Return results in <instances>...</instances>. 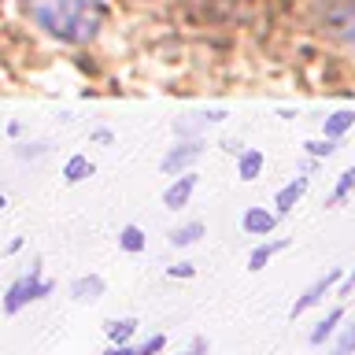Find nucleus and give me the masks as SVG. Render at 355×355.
<instances>
[{"instance_id":"obj_1","label":"nucleus","mask_w":355,"mask_h":355,"mask_svg":"<svg viewBox=\"0 0 355 355\" xmlns=\"http://www.w3.org/2000/svg\"><path fill=\"white\" fill-rule=\"evenodd\" d=\"M22 15L63 44H89L104 26L100 0H19Z\"/></svg>"},{"instance_id":"obj_2","label":"nucleus","mask_w":355,"mask_h":355,"mask_svg":"<svg viewBox=\"0 0 355 355\" xmlns=\"http://www.w3.org/2000/svg\"><path fill=\"white\" fill-rule=\"evenodd\" d=\"M315 22L322 33L355 52V0H315Z\"/></svg>"},{"instance_id":"obj_3","label":"nucleus","mask_w":355,"mask_h":355,"mask_svg":"<svg viewBox=\"0 0 355 355\" xmlns=\"http://www.w3.org/2000/svg\"><path fill=\"white\" fill-rule=\"evenodd\" d=\"M49 293H52V282L44 277L41 259H37L26 274L15 277V282L8 285V293H4V315H19L26 304H33V300H44Z\"/></svg>"},{"instance_id":"obj_4","label":"nucleus","mask_w":355,"mask_h":355,"mask_svg":"<svg viewBox=\"0 0 355 355\" xmlns=\"http://www.w3.org/2000/svg\"><path fill=\"white\" fill-rule=\"evenodd\" d=\"M200 155H204V141H200V137H196V141H178L174 148L163 155V163H159V166H163V174L178 178V174H185L189 166L200 159Z\"/></svg>"},{"instance_id":"obj_5","label":"nucleus","mask_w":355,"mask_h":355,"mask_svg":"<svg viewBox=\"0 0 355 355\" xmlns=\"http://www.w3.org/2000/svg\"><path fill=\"white\" fill-rule=\"evenodd\" d=\"M337 282H344V270H340V266H333L329 274H322L318 282H315V285H311V288H307L304 296L296 300V304H293V311H288V315H293V318H300V315H304V311L318 307L322 300H326V296L333 293V285H337Z\"/></svg>"},{"instance_id":"obj_6","label":"nucleus","mask_w":355,"mask_h":355,"mask_svg":"<svg viewBox=\"0 0 355 355\" xmlns=\"http://www.w3.org/2000/svg\"><path fill=\"white\" fill-rule=\"evenodd\" d=\"M196 178L200 174H193V171H185V174H178L171 185L163 189V207H171V211H182L189 200H193V193H196Z\"/></svg>"},{"instance_id":"obj_7","label":"nucleus","mask_w":355,"mask_h":355,"mask_svg":"<svg viewBox=\"0 0 355 355\" xmlns=\"http://www.w3.org/2000/svg\"><path fill=\"white\" fill-rule=\"evenodd\" d=\"M244 233H252V237H266V233H274L277 226V211H266V207H248L241 218Z\"/></svg>"},{"instance_id":"obj_8","label":"nucleus","mask_w":355,"mask_h":355,"mask_svg":"<svg viewBox=\"0 0 355 355\" xmlns=\"http://www.w3.org/2000/svg\"><path fill=\"white\" fill-rule=\"evenodd\" d=\"M307 185H311V182H307L304 174H300V178H293L288 185L277 189V196H274V211H277V215H288V211H293V207L300 204V200H304Z\"/></svg>"},{"instance_id":"obj_9","label":"nucleus","mask_w":355,"mask_h":355,"mask_svg":"<svg viewBox=\"0 0 355 355\" xmlns=\"http://www.w3.org/2000/svg\"><path fill=\"white\" fill-rule=\"evenodd\" d=\"M104 277L100 274H82V277H74L71 282V296L78 300V304H93V300L104 296Z\"/></svg>"},{"instance_id":"obj_10","label":"nucleus","mask_w":355,"mask_h":355,"mask_svg":"<svg viewBox=\"0 0 355 355\" xmlns=\"http://www.w3.org/2000/svg\"><path fill=\"white\" fill-rule=\"evenodd\" d=\"M263 166H266V155L259 148H244L237 155V178L241 182H255V178L263 174Z\"/></svg>"},{"instance_id":"obj_11","label":"nucleus","mask_w":355,"mask_h":355,"mask_svg":"<svg viewBox=\"0 0 355 355\" xmlns=\"http://www.w3.org/2000/svg\"><path fill=\"white\" fill-rule=\"evenodd\" d=\"M340 322H344V307H333L329 315L322 318L315 329H311V337H307V340L315 344V348H322V344H326L329 337H337V326H340Z\"/></svg>"},{"instance_id":"obj_12","label":"nucleus","mask_w":355,"mask_h":355,"mask_svg":"<svg viewBox=\"0 0 355 355\" xmlns=\"http://www.w3.org/2000/svg\"><path fill=\"white\" fill-rule=\"evenodd\" d=\"M93 159L89 155H71V159L63 163V182L67 185H78V182H85V178H93Z\"/></svg>"},{"instance_id":"obj_13","label":"nucleus","mask_w":355,"mask_h":355,"mask_svg":"<svg viewBox=\"0 0 355 355\" xmlns=\"http://www.w3.org/2000/svg\"><path fill=\"white\" fill-rule=\"evenodd\" d=\"M352 126H355V111L344 107V111H333V115L322 122V133H326V137H333V141H340Z\"/></svg>"},{"instance_id":"obj_14","label":"nucleus","mask_w":355,"mask_h":355,"mask_svg":"<svg viewBox=\"0 0 355 355\" xmlns=\"http://www.w3.org/2000/svg\"><path fill=\"white\" fill-rule=\"evenodd\" d=\"M204 233H207L204 222H185V226H174L171 233H166V241H171L174 248H189V244H196Z\"/></svg>"},{"instance_id":"obj_15","label":"nucleus","mask_w":355,"mask_h":355,"mask_svg":"<svg viewBox=\"0 0 355 355\" xmlns=\"http://www.w3.org/2000/svg\"><path fill=\"white\" fill-rule=\"evenodd\" d=\"M137 326H141L137 318H107L104 322V333H107L111 344H130V337L137 333Z\"/></svg>"},{"instance_id":"obj_16","label":"nucleus","mask_w":355,"mask_h":355,"mask_svg":"<svg viewBox=\"0 0 355 355\" xmlns=\"http://www.w3.org/2000/svg\"><path fill=\"white\" fill-rule=\"evenodd\" d=\"M285 248H288V241H285V237H277V241H266V244H259V248H255V252L248 255V270H263V266L270 263L277 252H285Z\"/></svg>"},{"instance_id":"obj_17","label":"nucleus","mask_w":355,"mask_h":355,"mask_svg":"<svg viewBox=\"0 0 355 355\" xmlns=\"http://www.w3.org/2000/svg\"><path fill=\"white\" fill-rule=\"evenodd\" d=\"M352 193H355V163H352L348 171L340 174V182H337V189H333V193H329L326 207H337V204H344V200H348Z\"/></svg>"},{"instance_id":"obj_18","label":"nucleus","mask_w":355,"mask_h":355,"mask_svg":"<svg viewBox=\"0 0 355 355\" xmlns=\"http://www.w3.org/2000/svg\"><path fill=\"white\" fill-rule=\"evenodd\" d=\"M119 248L130 252V255L144 252V233H141V226H122V230H119Z\"/></svg>"},{"instance_id":"obj_19","label":"nucleus","mask_w":355,"mask_h":355,"mask_svg":"<svg viewBox=\"0 0 355 355\" xmlns=\"http://www.w3.org/2000/svg\"><path fill=\"white\" fill-rule=\"evenodd\" d=\"M352 352H355V322H348V326L337 333V340H333L329 355H352Z\"/></svg>"},{"instance_id":"obj_20","label":"nucleus","mask_w":355,"mask_h":355,"mask_svg":"<svg viewBox=\"0 0 355 355\" xmlns=\"http://www.w3.org/2000/svg\"><path fill=\"white\" fill-rule=\"evenodd\" d=\"M304 148L315 155V159H329V155L337 152V141H333V137H318V141H307Z\"/></svg>"},{"instance_id":"obj_21","label":"nucleus","mask_w":355,"mask_h":355,"mask_svg":"<svg viewBox=\"0 0 355 355\" xmlns=\"http://www.w3.org/2000/svg\"><path fill=\"white\" fill-rule=\"evenodd\" d=\"M163 348H166V337H163V333H155V337H148L144 344H137V355H159Z\"/></svg>"},{"instance_id":"obj_22","label":"nucleus","mask_w":355,"mask_h":355,"mask_svg":"<svg viewBox=\"0 0 355 355\" xmlns=\"http://www.w3.org/2000/svg\"><path fill=\"white\" fill-rule=\"evenodd\" d=\"M44 152H49V144H19L15 148L19 159H37V155H44Z\"/></svg>"},{"instance_id":"obj_23","label":"nucleus","mask_w":355,"mask_h":355,"mask_svg":"<svg viewBox=\"0 0 355 355\" xmlns=\"http://www.w3.org/2000/svg\"><path fill=\"white\" fill-rule=\"evenodd\" d=\"M166 277H196V266L193 263H174V266H166Z\"/></svg>"},{"instance_id":"obj_24","label":"nucleus","mask_w":355,"mask_h":355,"mask_svg":"<svg viewBox=\"0 0 355 355\" xmlns=\"http://www.w3.org/2000/svg\"><path fill=\"white\" fill-rule=\"evenodd\" d=\"M352 288H355V270H352V274H344V282H340V288H337V296H340V300H348V296H352Z\"/></svg>"},{"instance_id":"obj_25","label":"nucleus","mask_w":355,"mask_h":355,"mask_svg":"<svg viewBox=\"0 0 355 355\" xmlns=\"http://www.w3.org/2000/svg\"><path fill=\"white\" fill-rule=\"evenodd\" d=\"M104 355H137V348H133V344H111Z\"/></svg>"},{"instance_id":"obj_26","label":"nucleus","mask_w":355,"mask_h":355,"mask_svg":"<svg viewBox=\"0 0 355 355\" xmlns=\"http://www.w3.org/2000/svg\"><path fill=\"white\" fill-rule=\"evenodd\" d=\"M182 355H207V340H204V337H196V340H193V348L182 352Z\"/></svg>"},{"instance_id":"obj_27","label":"nucleus","mask_w":355,"mask_h":355,"mask_svg":"<svg viewBox=\"0 0 355 355\" xmlns=\"http://www.w3.org/2000/svg\"><path fill=\"white\" fill-rule=\"evenodd\" d=\"M93 141H96V144H111V141H115V133H111V130H96Z\"/></svg>"},{"instance_id":"obj_28","label":"nucleus","mask_w":355,"mask_h":355,"mask_svg":"<svg viewBox=\"0 0 355 355\" xmlns=\"http://www.w3.org/2000/svg\"><path fill=\"white\" fill-rule=\"evenodd\" d=\"M222 148H226L230 155H241V152H244V144H241V141H226V144H222Z\"/></svg>"},{"instance_id":"obj_29","label":"nucleus","mask_w":355,"mask_h":355,"mask_svg":"<svg viewBox=\"0 0 355 355\" xmlns=\"http://www.w3.org/2000/svg\"><path fill=\"white\" fill-rule=\"evenodd\" d=\"M4 207H8V196H4V193H0V211H4Z\"/></svg>"}]
</instances>
